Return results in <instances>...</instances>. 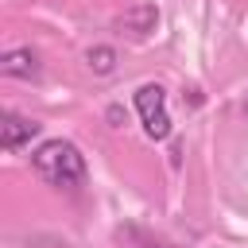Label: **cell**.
<instances>
[{
    "label": "cell",
    "mask_w": 248,
    "mask_h": 248,
    "mask_svg": "<svg viewBox=\"0 0 248 248\" xmlns=\"http://www.w3.org/2000/svg\"><path fill=\"white\" fill-rule=\"evenodd\" d=\"M155 23H159V12H155L151 4H140V8H132V12L124 16V27H128L132 35H147V31H155Z\"/></svg>",
    "instance_id": "obj_5"
},
{
    "label": "cell",
    "mask_w": 248,
    "mask_h": 248,
    "mask_svg": "<svg viewBox=\"0 0 248 248\" xmlns=\"http://www.w3.org/2000/svg\"><path fill=\"white\" fill-rule=\"evenodd\" d=\"M31 163L39 170L43 182L50 186H81L85 182V155L70 143V140H46L31 151Z\"/></svg>",
    "instance_id": "obj_1"
},
{
    "label": "cell",
    "mask_w": 248,
    "mask_h": 248,
    "mask_svg": "<svg viewBox=\"0 0 248 248\" xmlns=\"http://www.w3.org/2000/svg\"><path fill=\"white\" fill-rule=\"evenodd\" d=\"M136 112H140V124H143V132H147V140H155V143H163L167 136H170V112H167V93H163V85H155V81H147V85H140L136 89Z\"/></svg>",
    "instance_id": "obj_2"
},
{
    "label": "cell",
    "mask_w": 248,
    "mask_h": 248,
    "mask_svg": "<svg viewBox=\"0 0 248 248\" xmlns=\"http://www.w3.org/2000/svg\"><path fill=\"white\" fill-rule=\"evenodd\" d=\"M85 62H89L93 74H112V70H116V50H112V46H89Z\"/></svg>",
    "instance_id": "obj_6"
},
{
    "label": "cell",
    "mask_w": 248,
    "mask_h": 248,
    "mask_svg": "<svg viewBox=\"0 0 248 248\" xmlns=\"http://www.w3.org/2000/svg\"><path fill=\"white\" fill-rule=\"evenodd\" d=\"M39 120H31V116H19V112H4V120H0V143H4V151H19L23 143H31L35 136H39Z\"/></svg>",
    "instance_id": "obj_3"
},
{
    "label": "cell",
    "mask_w": 248,
    "mask_h": 248,
    "mask_svg": "<svg viewBox=\"0 0 248 248\" xmlns=\"http://www.w3.org/2000/svg\"><path fill=\"white\" fill-rule=\"evenodd\" d=\"M0 70H4L8 78H27V81H31V78H39L43 66H39V54H35L31 46H16V50H8V54L0 58Z\"/></svg>",
    "instance_id": "obj_4"
}]
</instances>
